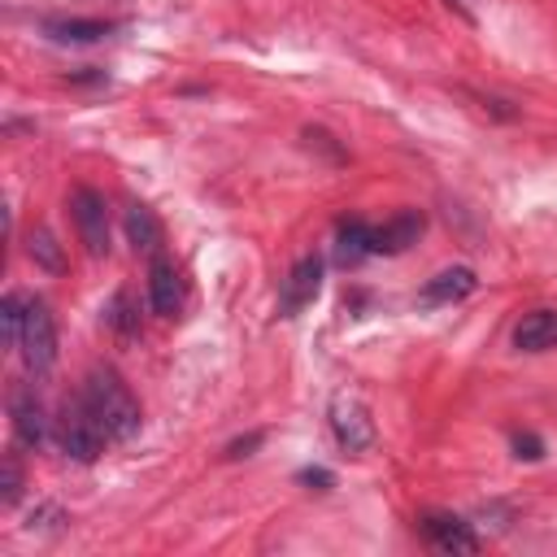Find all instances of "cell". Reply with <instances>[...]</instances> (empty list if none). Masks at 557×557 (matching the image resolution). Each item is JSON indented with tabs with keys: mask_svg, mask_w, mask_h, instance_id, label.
<instances>
[{
	"mask_svg": "<svg viewBox=\"0 0 557 557\" xmlns=\"http://www.w3.org/2000/svg\"><path fill=\"white\" fill-rule=\"evenodd\" d=\"M83 405L91 409V418L100 422V431L113 440V444H122V440H131V435H139V422H144V413H139V400L131 396V387L122 383V374L117 370H109V366H96L91 374H87V383H83Z\"/></svg>",
	"mask_w": 557,
	"mask_h": 557,
	"instance_id": "6da1fadb",
	"label": "cell"
},
{
	"mask_svg": "<svg viewBox=\"0 0 557 557\" xmlns=\"http://www.w3.org/2000/svg\"><path fill=\"white\" fill-rule=\"evenodd\" d=\"M104 444H109V435L100 431V422L91 418V409L83 405V396L65 400L61 413H57V448L65 457H74V461H96L104 453Z\"/></svg>",
	"mask_w": 557,
	"mask_h": 557,
	"instance_id": "7a4b0ae2",
	"label": "cell"
},
{
	"mask_svg": "<svg viewBox=\"0 0 557 557\" xmlns=\"http://www.w3.org/2000/svg\"><path fill=\"white\" fill-rule=\"evenodd\" d=\"M17 352H22V361H26L30 374H48L52 370V361H57V322H52V313H48L44 300H26Z\"/></svg>",
	"mask_w": 557,
	"mask_h": 557,
	"instance_id": "3957f363",
	"label": "cell"
},
{
	"mask_svg": "<svg viewBox=\"0 0 557 557\" xmlns=\"http://www.w3.org/2000/svg\"><path fill=\"white\" fill-rule=\"evenodd\" d=\"M70 218H74V231H78V244L91 252V257H104L109 252V205L96 187H74L70 196Z\"/></svg>",
	"mask_w": 557,
	"mask_h": 557,
	"instance_id": "277c9868",
	"label": "cell"
},
{
	"mask_svg": "<svg viewBox=\"0 0 557 557\" xmlns=\"http://www.w3.org/2000/svg\"><path fill=\"white\" fill-rule=\"evenodd\" d=\"M331 431H335V440H339L344 453H366V448L374 444L370 409H366L357 396H348V392H339V396L331 400Z\"/></svg>",
	"mask_w": 557,
	"mask_h": 557,
	"instance_id": "5b68a950",
	"label": "cell"
},
{
	"mask_svg": "<svg viewBox=\"0 0 557 557\" xmlns=\"http://www.w3.org/2000/svg\"><path fill=\"white\" fill-rule=\"evenodd\" d=\"M318 287H322V257H318V252H305V257L287 270L283 287H278V318H296L305 305H313Z\"/></svg>",
	"mask_w": 557,
	"mask_h": 557,
	"instance_id": "8992f818",
	"label": "cell"
},
{
	"mask_svg": "<svg viewBox=\"0 0 557 557\" xmlns=\"http://www.w3.org/2000/svg\"><path fill=\"white\" fill-rule=\"evenodd\" d=\"M9 418H13V435H17V444L39 448V444L48 440V413H44V400L35 396L30 383H17V387L9 392Z\"/></svg>",
	"mask_w": 557,
	"mask_h": 557,
	"instance_id": "52a82bcc",
	"label": "cell"
},
{
	"mask_svg": "<svg viewBox=\"0 0 557 557\" xmlns=\"http://www.w3.org/2000/svg\"><path fill=\"white\" fill-rule=\"evenodd\" d=\"M148 305H152V313H161V318H174L178 309H183V274H178V265L170 261V257H152L148 261Z\"/></svg>",
	"mask_w": 557,
	"mask_h": 557,
	"instance_id": "ba28073f",
	"label": "cell"
},
{
	"mask_svg": "<svg viewBox=\"0 0 557 557\" xmlns=\"http://www.w3.org/2000/svg\"><path fill=\"white\" fill-rule=\"evenodd\" d=\"M422 535L440 553H479V535L470 531V522H461L453 513H422Z\"/></svg>",
	"mask_w": 557,
	"mask_h": 557,
	"instance_id": "9c48e42d",
	"label": "cell"
},
{
	"mask_svg": "<svg viewBox=\"0 0 557 557\" xmlns=\"http://www.w3.org/2000/svg\"><path fill=\"white\" fill-rule=\"evenodd\" d=\"M422 231H426V218H422L418 209H400V213H392L383 226H374V252L396 257V252H405L409 244H418Z\"/></svg>",
	"mask_w": 557,
	"mask_h": 557,
	"instance_id": "30bf717a",
	"label": "cell"
},
{
	"mask_svg": "<svg viewBox=\"0 0 557 557\" xmlns=\"http://www.w3.org/2000/svg\"><path fill=\"white\" fill-rule=\"evenodd\" d=\"M479 287V278H474V270L470 265H448V270H440V274H431L426 283H422V305H453V300H461V296H470Z\"/></svg>",
	"mask_w": 557,
	"mask_h": 557,
	"instance_id": "8fae6325",
	"label": "cell"
},
{
	"mask_svg": "<svg viewBox=\"0 0 557 557\" xmlns=\"http://www.w3.org/2000/svg\"><path fill=\"white\" fill-rule=\"evenodd\" d=\"M366 257H374V226L361 218H344L335 231V261L339 265H361Z\"/></svg>",
	"mask_w": 557,
	"mask_h": 557,
	"instance_id": "7c38bea8",
	"label": "cell"
},
{
	"mask_svg": "<svg viewBox=\"0 0 557 557\" xmlns=\"http://www.w3.org/2000/svg\"><path fill=\"white\" fill-rule=\"evenodd\" d=\"M513 344L522 352H548V348H557V309H531L513 326Z\"/></svg>",
	"mask_w": 557,
	"mask_h": 557,
	"instance_id": "4fadbf2b",
	"label": "cell"
},
{
	"mask_svg": "<svg viewBox=\"0 0 557 557\" xmlns=\"http://www.w3.org/2000/svg\"><path fill=\"white\" fill-rule=\"evenodd\" d=\"M113 30V22H100V17H52L44 22V35H52L57 44H96Z\"/></svg>",
	"mask_w": 557,
	"mask_h": 557,
	"instance_id": "5bb4252c",
	"label": "cell"
},
{
	"mask_svg": "<svg viewBox=\"0 0 557 557\" xmlns=\"http://www.w3.org/2000/svg\"><path fill=\"white\" fill-rule=\"evenodd\" d=\"M126 235H131L135 252H148V257H157L161 239H165V231H161V222H157V213L148 205H131L126 209Z\"/></svg>",
	"mask_w": 557,
	"mask_h": 557,
	"instance_id": "9a60e30c",
	"label": "cell"
},
{
	"mask_svg": "<svg viewBox=\"0 0 557 557\" xmlns=\"http://www.w3.org/2000/svg\"><path fill=\"white\" fill-rule=\"evenodd\" d=\"M26 252L44 265V270H65V257H61V244H57V235L48 231V226H39V231H30V244H26Z\"/></svg>",
	"mask_w": 557,
	"mask_h": 557,
	"instance_id": "2e32d148",
	"label": "cell"
},
{
	"mask_svg": "<svg viewBox=\"0 0 557 557\" xmlns=\"http://www.w3.org/2000/svg\"><path fill=\"white\" fill-rule=\"evenodd\" d=\"M26 300H30V296H17V292H9V296L0 300V322H4V344H9V348H17L22 318H26Z\"/></svg>",
	"mask_w": 557,
	"mask_h": 557,
	"instance_id": "e0dca14e",
	"label": "cell"
},
{
	"mask_svg": "<svg viewBox=\"0 0 557 557\" xmlns=\"http://www.w3.org/2000/svg\"><path fill=\"white\" fill-rule=\"evenodd\" d=\"M104 322H109L117 335H135V331H139V318H135V309H131V292H117V296L109 300Z\"/></svg>",
	"mask_w": 557,
	"mask_h": 557,
	"instance_id": "ac0fdd59",
	"label": "cell"
},
{
	"mask_svg": "<svg viewBox=\"0 0 557 557\" xmlns=\"http://www.w3.org/2000/svg\"><path fill=\"white\" fill-rule=\"evenodd\" d=\"M22 496V466H17V457L9 453L4 457V466H0V500L4 505H13Z\"/></svg>",
	"mask_w": 557,
	"mask_h": 557,
	"instance_id": "d6986e66",
	"label": "cell"
},
{
	"mask_svg": "<svg viewBox=\"0 0 557 557\" xmlns=\"http://www.w3.org/2000/svg\"><path fill=\"white\" fill-rule=\"evenodd\" d=\"M513 453L527 457V461H540V457H544V444H540L531 431H518V435H513Z\"/></svg>",
	"mask_w": 557,
	"mask_h": 557,
	"instance_id": "ffe728a7",
	"label": "cell"
},
{
	"mask_svg": "<svg viewBox=\"0 0 557 557\" xmlns=\"http://www.w3.org/2000/svg\"><path fill=\"white\" fill-rule=\"evenodd\" d=\"M300 483H318V492H326L335 479H331V470H322V466H313V470H300Z\"/></svg>",
	"mask_w": 557,
	"mask_h": 557,
	"instance_id": "44dd1931",
	"label": "cell"
},
{
	"mask_svg": "<svg viewBox=\"0 0 557 557\" xmlns=\"http://www.w3.org/2000/svg\"><path fill=\"white\" fill-rule=\"evenodd\" d=\"M257 444H261V431H252V435H248V440H235V444H231V448H226V457H248V453H252V448H257Z\"/></svg>",
	"mask_w": 557,
	"mask_h": 557,
	"instance_id": "7402d4cb",
	"label": "cell"
},
{
	"mask_svg": "<svg viewBox=\"0 0 557 557\" xmlns=\"http://www.w3.org/2000/svg\"><path fill=\"white\" fill-rule=\"evenodd\" d=\"M448 4H453V9H461V13H466V4H461V0H448ZM466 17H470V13H466Z\"/></svg>",
	"mask_w": 557,
	"mask_h": 557,
	"instance_id": "603a6c76",
	"label": "cell"
}]
</instances>
